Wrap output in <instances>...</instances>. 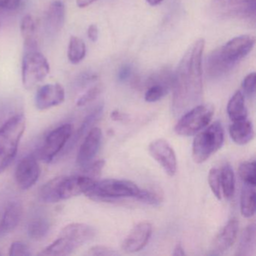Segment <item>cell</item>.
I'll use <instances>...</instances> for the list:
<instances>
[{"instance_id":"obj_24","label":"cell","mask_w":256,"mask_h":256,"mask_svg":"<svg viewBox=\"0 0 256 256\" xmlns=\"http://www.w3.org/2000/svg\"><path fill=\"white\" fill-rule=\"evenodd\" d=\"M227 113L230 120L238 121L247 118V109L246 107L244 92L236 91L229 100L227 106Z\"/></svg>"},{"instance_id":"obj_22","label":"cell","mask_w":256,"mask_h":256,"mask_svg":"<svg viewBox=\"0 0 256 256\" xmlns=\"http://www.w3.org/2000/svg\"><path fill=\"white\" fill-rule=\"evenodd\" d=\"M256 248V228L252 223L247 226L241 234L236 256H250L254 254Z\"/></svg>"},{"instance_id":"obj_26","label":"cell","mask_w":256,"mask_h":256,"mask_svg":"<svg viewBox=\"0 0 256 256\" xmlns=\"http://www.w3.org/2000/svg\"><path fill=\"white\" fill-rule=\"evenodd\" d=\"M50 228V223L48 218L43 216H36L28 223V234L34 240H40L48 234Z\"/></svg>"},{"instance_id":"obj_33","label":"cell","mask_w":256,"mask_h":256,"mask_svg":"<svg viewBox=\"0 0 256 256\" xmlns=\"http://www.w3.org/2000/svg\"><path fill=\"white\" fill-rule=\"evenodd\" d=\"M102 90V88L100 85H96L90 88L86 92H85L80 98L78 100L77 106L78 107H83L86 104H89L91 102L95 100Z\"/></svg>"},{"instance_id":"obj_31","label":"cell","mask_w":256,"mask_h":256,"mask_svg":"<svg viewBox=\"0 0 256 256\" xmlns=\"http://www.w3.org/2000/svg\"><path fill=\"white\" fill-rule=\"evenodd\" d=\"M170 88L161 84H152L148 86L145 92L144 100L148 102L160 101L170 91Z\"/></svg>"},{"instance_id":"obj_21","label":"cell","mask_w":256,"mask_h":256,"mask_svg":"<svg viewBox=\"0 0 256 256\" xmlns=\"http://www.w3.org/2000/svg\"><path fill=\"white\" fill-rule=\"evenodd\" d=\"M103 108H104V106L100 103L85 118L80 128L78 130L74 136H72L70 138V140L66 144L67 148L66 151L72 149L78 140H80V139L84 134H88V132L92 128V126L101 118Z\"/></svg>"},{"instance_id":"obj_39","label":"cell","mask_w":256,"mask_h":256,"mask_svg":"<svg viewBox=\"0 0 256 256\" xmlns=\"http://www.w3.org/2000/svg\"><path fill=\"white\" fill-rule=\"evenodd\" d=\"M132 68L130 66H124L118 73V79L120 82L127 80L131 76Z\"/></svg>"},{"instance_id":"obj_12","label":"cell","mask_w":256,"mask_h":256,"mask_svg":"<svg viewBox=\"0 0 256 256\" xmlns=\"http://www.w3.org/2000/svg\"><path fill=\"white\" fill-rule=\"evenodd\" d=\"M150 154L168 176H174L178 168L176 154L170 144L164 139H156L150 144Z\"/></svg>"},{"instance_id":"obj_17","label":"cell","mask_w":256,"mask_h":256,"mask_svg":"<svg viewBox=\"0 0 256 256\" xmlns=\"http://www.w3.org/2000/svg\"><path fill=\"white\" fill-rule=\"evenodd\" d=\"M238 230L239 222L238 220L233 218L229 220L212 240L210 254L218 256L228 251L236 241Z\"/></svg>"},{"instance_id":"obj_37","label":"cell","mask_w":256,"mask_h":256,"mask_svg":"<svg viewBox=\"0 0 256 256\" xmlns=\"http://www.w3.org/2000/svg\"><path fill=\"white\" fill-rule=\"evenodd\" d=\"M30 250L24 242L16 241L12 242L10 248V256H31Z\"/></svg>"},{"instance_id":"obj_25","label":"cell","mask_w":256,"mask_h":256,"mask_svg":"<svg viewBox=\"0 0 256 256\" xmlns=\"http://www.w3.org/2000/svg\"><path fill=\"white\" fill-rule=\"evenodd\" d=\"M256 186L244 184L240 194V212L242 216L251 218L256 212Z\"/></svg>"},{"instance_id":"obj_3","label":"cell","mask_w":256,"mask_h":256,"mask_svg":"<svg viewBox=\"0 0 256 256\" xmlns=\"http://www.w3.org/2000/svg\"><path fill=\"white\" fill-rule=\"evenodd\" d=\"M96 180L83 173L71 176H56L46 182L40 190V198L46 203H58L85 194Z\"/></svg>"},{"instance_id":"obj_29","label":"cell","mask_w":256,"mask_h":256,"mask_svg":"<svg viewBox=\"0 0 256 256\" xmlns=\"http://www.w3.org/2000/svg\"><path fill=\"white\" fill-rule=\"evenodd\" d=\"M134 199L151 206H158L162 202L163 196L155 190L140 188Z\"/></svg>"},{"instance_id":"obj_20","label":"cell","mask_w":256,"mask_h":256,"mask_svg":"<svg viewBox=\"0 0 256 256\" xmlns=\"http://www.w3.org/2000/svg\"><path fill=\"white\" fill-rule=\"evenodd\" d=\"M229 134L234 142L238 145H245L254 138L252 124L246 119L234 121L229 126Z\"/></svg>"},{"instance_id":"obj_27","label":"cell","mask_w":256,"mask_h":256,"mask_svg":"<svg viewBox=\"0 0 256 256\" xmlns=\"http://www.w3.org/2000/svg\"><path fill=\"white\" fill-rule=\"evenodd\" d=\"M220 180L223 196L227 200H230L234 194L235 176L233 168L228 163H226L220 169Z\"/></svg>"},{"instance_id":"obj_34","label":"cell","mask_w":256,"mask_h":256,"mask_svg":"<svg viewBox=\"0 0 256 256\" xmlns=\"http://www.w3.org/2000/svg\"><path fill=\"white\" fill-rule=\"evenodd\" d=\"M104 164H106V162L103 160H98L95 162H90L83 168V172L82 173L86 176H90L96 180L97 178L101 174Z\"/></svg>"},{"instance_id":"obj_35","label":"cell","mask_w":256,"mask_h":256,"mask_svg":"<svg viewBox=\"0 0 256 256\" xmlns=\"http://www.w3.org/2000/svg\"><path fill=\"white\" fill-rule=\"evenodd\" d=\"M256 73L252 72L246 76L245 78L242 80L241 86L244 94L248 98H254L256 95Z\"/></svg>"},{"instance_id":"obj_32","label":"cell","mask_w":256,"mask_h":256,"mask_svg":"<svg viewBox=\"0 0 256 256\" xmlns=\"http://www.w3.org/2000/svg\"><path fill=\"white\" fill-rule=\"evenodd\" d=\"M208 184L212 194L218 200H221L222 188L220 169L212 168L210 170L209 174H208Z\"/></svg>"},{"instance_id":"obj_28","label":"cell","mask_w":256,"mask_h":256,"mask_svg":"<svg viewBox=\"0 0 256 256\" xmlns=\"http://www.w3.org/2000/svg\"><path fill=\"white\" fill-rule=\"evenodd\" d=\"M86 44L82 38L77 36L70 38L68 48V60L72 64H78L86 56Z\"/></svg>"},{"instance_id":"obj_38","label":"cell","mask_w":256,"mask_h":256,"mask_svg":"<svg viewBox=\"0 0 256 256\" xmlns=\"http://www.w3.org/2000/svg\"><path fill=\"white\" fill-rule=\"evenodd\" d=\"M22 0H0V8L14 10L20 6Z\"/></svg>"},{"instance_id":"obj_9","label":"cell","mask_w":256,"mask_h":256,"mask_svg":"<svg viewBox=\"0 0 256 256\" xmlns=\"http://www.w3.org/2000/svg\"><path fill=\"white\" fill-rule=\"evenodd\" d=\"M49 72L48 62L38 49L25 50L22 62V82L26 89H32L41 83Z\"/></svg>"},{"instance_id":"obj_7","label":"cell","mask_w":256,"mask_h":256,"mask_svg":"<svg viewBox=\"0 0 256 256\" xmlns=\"http://www.w3.org/2000/svg\"><path fill=\"white\" fill-rule=\"evenodd\" d=\"M224 142V130L220 121H216L208 128L200 131L192 143V158L197 164L206 162L216 152Z\"/></svg>"},{"instance_id":"obj_40","label":"cell","mask_w":256,"mask_h":256,"mask_svg":"<svg viewBox=\"0 0 256 256\" xmlns=\"http://www.w3.org/2000/svg\"><path fill=\"white\" fill-rule=\"evenodd\" d=\"M88 38L92 42H96L98 38V29L96 24H91L88 30Z\"/></svg>"},{"instance_id":"obj_30","label":"cell","mask_w":256,"mask_h":256,"mask_svg":"<svg viewBox=\"0 0 256 256\" xmlns=\"http://www.w3.org/2000/svg\"><path fill=\"white\" fill-rule=\"evenodd\" d=\"M238 174L244 184L256 186V162L246 161L241 163Z\"/></svg>"},{"instance_id":"obj_16","label":"cell","mask_w":256,"mask_h":256,"mask_svg":"<svg viewBox=\"0 0 256 256\" xmlns=\"http://www.w3.org/2000/svg\"><path fill=\"white\" fill-rule=\"evenodd\" d=\"M102 139V132L98 127H94L88 132L78 152L76 158L78 166L84 168L92 162L100 150Z\"/></svg>"},{"instance_id":"obj_19","label":"cell","mask_w":256,"mask_h":256,"mask_svg":"<svg viewBox=\"0 0 256 256\" xmlns=\"http://www.w3.org/2000/svg\"><path fill=\"white\" fill-rule=\"evenodd\" d=\"M23 208L19 202H12L7 205L2 220L0 222V235L11 233L22 220Z\"/></svg>"},{"instance_id":"obj_11","label":"cell","mask_w":256,"mask_h":256,"mask_svg":"<svg viewBox=\"0 0 256 256\" xmlns=\"http://www.w3.org/2000/svg\"><path fill=\"white\" fill-rule=\"evenodd\" d=\"M212 8L223 17L256 19V0H214Z\"/></svg>"},{"instance_id":"obj_13","label":"cell","mask_w":256,"mask_h":256,"mask_svg":"<svg viewBox=\"0 0 256 256\" xmlns=\"http://www.w3.org/2000/svg\"><path fill=\"white\" fill-rule=\"evenodd\" d=\"M41 174V168L34 155L26 156L18 163L16 180L19 188L29 190L35 185Z\"/></svg>"},{"instance_id":"obj_15","label":"cell","mask_w":256,"mask_h":256,"mask_svg":"<svg viewBox=\"0 0 256 256\" xmlns=\"http://www.w3.org/2000/svg\"><path fill=\"white\" fill-rule=\"evenodd\" d=\"M65 98V89L62 85L60 84L44 85L36 94V107L38 110H48L62 104Z\"/></svg>"},{"instance_id":"obj_2","label":"cell","mask_w":256,"mask_h":256,"mask_svg":"<svg viewBox=\"0 0 256 256\" xmlns=\"http://www.w3.org/2000/svg\"><path fill=\"white\" fill-rule=\"evenodd\" d=\"M256 40L250 36L235 37L214 50L206 62V72L212 78H218L228 73L241 60L250 54Z\"/></svg>"},{"instance_id":"obj_14","label":"cell","mask_w":256,"mask_h":256,"mask_svg":"<svg viewBox=\"0 0 256 256\" xmlns=\"http://www.w3.org/2000/svg\"><path fill=\"white\" fill-rule=\"evenodd\" d=\"M152 233V226L149 222L138 223L122 241L121 248L126 253H134L146 246Z\"/></svg>"},{"instance_id":"obj_36","label":"cell","mask_w":256,"mask_h":256,"mask_svg":"<svg viewBox=\"0 0 256 256\" xmlns=\"http://www.w3.org/2000/svg\"><path fill=\"white\" fill-rule=\"evenodd\" d=\"M86 254L92 256H118L119 252L106 246H94L88 250Z\"/></svg>"},{"instance_id":"obj_41","label":"cell","mask_w":256,"mask_h":256,"mask_svg":"<svg viewBox=\"0 0 256 256\" xmlns=\"http://www.w3.org/2000/svg\"><path fill=\"white\" fill-rule=\"evenodd\" d=\"M110 118L113 120L118 122H125L128 120V116L126 114L122 113L119 110H114L110 114Z\"/></svg>"},{"instance_id":"obj_44","label":"cell","mask_w":256,"mask_h":256,"mask_svg":"<svg viewBox=\"0 0 256 256\" xmlns=\"http://www.w3.org/2000/svg\"><path fill=\"white\" fill-rule=\"evenodd\" d=\"M146 1L150 5L155 6H158V4H161L163 0H146Z\"/></svg>"},{"instance_id":"obj_18","label":"cell","mask_w":256,"mask_h":256,"mask_svg":"<svg viewBox=\"0 0 256 256\" xmlns=\"http://www.w3.org/2000/svg\"><path fill=\"white\" fill-rule=\"evenodd\" d=\"M66 18V8L64 2L54 1L49 6L44 18V30L48 35H58L64 26Z\"/></svg>"},{"instance_id":"obj_1","label":"cell","mask_w":256,"mask_h":256,"mask_svg":"<svg viewBox=\"0 0 256 256\" xmlns=\"http://www.w3.org/2000/svg\"><path fill=\"white\" fill-rule=\"evenodd\" d=\"M204 46L203 38L194 42L182 56L174 73L172 110L176 116L196 106L202 98V56Z\"/></svg>"},{"instance_id":"obj_8","label":"cell","mask_w":256,"mask_h":256,"mask_svg":"<svg viewBox=\"0 0 256 256\" xmlns=\"http://www.w3.org/2000/svg\"><path fill=\"white\" fill-rule=\"evenodd\" d=\"M214 114L210 104L194 106L182 114L176 122L174 132L181 136H192L209 125Z\"/></svg>"},{"instance_id":"obj_10","label":"cell","mask_w":256,"mask_h":256,"mask_svg":"<svg viewBox=\"0 0 256 256\" xmlns=\"http://www.w3.org/2000/svg\"><path fill=\"white\" fill-rule=\"evenodd\" d=\"M72 133V126L70 124H64L50 132L38 149V158L46 163L53 161L66 146Z\"/></svg>"},{"instance_id":"obj_4","label":"cell","mask_w":256,"mask_h":256,"mask_svg":"<svg viewBox=\"0 0 256 256\" xmlns=\"http://www.w3.org/2000/svg\"><path fill=\"white\" fill-rule=\"evenodd\" d=\"M96 230L84 223H72L65 226L58 238L42 250L40 256H68L94 239Z\"/></svg>"},{"instance_id":"obj_5","label":"cell","mask_w":256,"mask_h":256,"mask_svg":"<svg viewBox=\"0 0 256 256\" xmlns=\"http://www.w3.org/2000/svg\"><path fill=\"white\" fill-rule=\"evenodd\" d=\"M25 128L26 118L24 114L12 116L0 127V174L10 166L17 156Z\"/></svg>"},{"instance_id":"obj_42","label":"cell","mask_w":256,"mask_h":256,"mask_svg":"<svg viewBox=\"0 0 256 256\" xmlns=\"http://www.w3.org/2000/svg\"><path fill=\"white\" fill-rule=\"evenodd\" d=\"M172 254L174 256H185L186 252L185 250H184V247L181 245V244H178L175 246L174 250V252L172 253Z\"/></svg>"},{"instance_id":"obj_43","label":"cell","mask_w":256,"mask_h":256,"mask_svg":"<svg viewBox=\"0 0 256 256\" xmlns=\"http://www.w3.org/2000/svg\"><path fill=\"white\" fill-rule=\"evenodd\" d=\"M96 0H77V5L79 8H85L95 2Z\"/></svg>"},{"instance_id":"obj_6","label":"cell","mask_w":256,"mask_h":256,"mask_svg":"<svg viewBox=\"0 0 256 256\" xmlns=\"http://www.w3.org/2000/svg\"><path fill=\"white\" fill-rule=\"evenodd\" d=\"M139 190L140 188L132 181L106 179L96 181L84 194L95 202H114L121 198H134Z\"/></svg>"},{"instance_id":"obj_45","label":"cell","mask_w":256,"mask_h":256,"mask_svg":"<svg viewBox=\"0 0 256 256\" xmlns=\"http://www.w3.org/2000/svg\"><path fill=\"white\" fill-rule=\"evenodd\" d=\"M0 256H1V252H0Z\"/></svg>"},{"instance_id":"obj_23","label":"cell","mask_w":256,"mask_h":256,"mask_svg":"<svg viewBox=\"0 0 256 256\" xmlns=\"http://www.w3.org/2000/svg\"><path fill=\"white\" fill-rule=\"evenodd\" d=\"M20 32L24 44V50L38 49L36 40V23L30 14L24 16L20 23Z\"/></svg>"}]
</instances>
